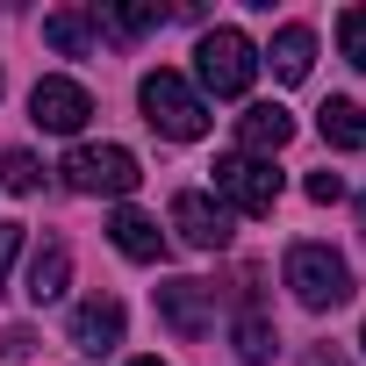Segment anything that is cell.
<instances>
[{
    "instance_id": "13",
    "label": "cell",
    "mask_w": 366,
    "mask_h": 366,
    "mask_svg": "<svg viewBox=\"0 0 366 366\" xmlns=\"http://www.w3.org/2000/svg\"><path fill=\"white\" fill-rule=\"evenodd\" d=\"M94 8H58V15H44V44L58 51V58H86L94 51Z\"/></svg>"
},
{
    "instance_id": "16",
    "label": "cell",
    "mask_w": 366,
    "mask_h": 366,
    "mask_svg": "<svg viewBox=\"0 0 366 366\" xmlns=\"http://www.w3.org/2000/svg\"><path fill=\"white\" fill-rule=\"evenodd\" d=\"M94 22H108L115 36H144V29L165 22V8H94Z\"/></svg>"
},
{
    "instance_id": "5",
    "label": "cell",
    "mask_w": 366,
    "mask_h": 366,
    "mask_svg": "<svg viewBox=\"0 0 366 366\" xmlns=\"http://www.w3.org/2000/svg\"><path fill=\"white\" fill-rule=\"evenodd\" d=\"M137 158L122 151V144H79L72 158H65V187L72 194H137Z\"/></svg>"
},
{
    "instance_id": "15",
    "label": "cell",
    "mask_w": 366,
    "mask_h": 366,
    "mask_svg": "<svg viewBox=\"0 0 366 366\" xmlns=\"http://www.w3.org/2000/svg\"><path fill=\"white\" fill-rule=\"evenodd\" d=\"M65 280H72V252H65V244L51 237V244H44V252L29 259V287H22V295H29V302L44 309V302H58V295H65Z\"/></svg>"
},
{
    "instance_id": "24",
    "label": "cell",
    "mask_w": 366,
    "mask_h": 366,
    "mask_svg": "<svg viewBox=\"0 0 366 366\" xmlns=\"http://www.w3.org/2000/svg\"><path fill=\"white\" fill-rule=\"evenodd\" d=\"M129 366H158V359H129Z\"/></svg>"
},
{
    "instance_id": "9",
    "label": "cell",
    "mask_w": 366,
    "mask_h": 366,
    "mask_svg": "<svg viewBox=\"0 0 366 366\" xmlns=\"http://www.w3.org/2000/svg\"><path fill=\"white\" fill-rule=\"evenodd\" d=\"M287 137H295V115H287L280 101H252V108L237 115V151H244V158H273Z\"/></svg>"
},
{
    "instance_id": "2",
    "label": "cell",
    "mask_w": 366,
    "mask_h": 366,
    "mask_svg": "<svg viewBox=\"0 0 366 366\" xmlns=\"http://www.w3.org/2000/svg\"><path fill=\"white\" fill-rule=\"evenodd\" d=\"M194 79H202L216 101L252 94V79H259V51H252V36H244V29H209V36L194 44Z\"/></svg>"
},
{
    "instance_id": "3",
    "label": "cell",
    "mask_w": 366,
    "mask_h": 366,
    "mask_svg": "<svg viewBox=\"0 0 366 366\" xmlns=\"http://www.w3.org/2000/svg\"><path fill=\"white\" fill-rule=\"evenodd\" d=\"M287 287L302 309H345L352 302V266L330 244H295L287 252Z\"/></svg>"
},
{
    "instance_id": "1",
    "label": "cell",
    "mask_w": 366,
    "mask_h": 366,
    "mask_svg": "<svg viewBox=\"0 0 366 366\" xmlns=\"http://www.w3.org/2000/svg\"><path fill=\"white\" fill-rule=\"evenodd\" d=\"M137 101H144V122L158 129V137H172V144H194V137H209V101L179 79V72H144V86H137Z\"/></svg>"
},
{
    "instance_id": "14",
    "label": "cell",
    "mask_w": 366,
    "mask_h": 366,
    "mask_svg": "<svg viewBox=\"0 0 366 366\" xmlns=\"http://www.w3.org/2000/svg\"><path fill=\"white\" fill-rule=\"evenodd\" d=\"M266 65H273V79H287V86H302V79H309V65H316V36H309L302 22H287V29L273 36V51H266Z\"/></svg>"
},
{
    "instance_id": "8",
    "label": "cell",
    "mask_w": 366,
    "mask_h": 366,
    "mask_svg": "<svg viewBox=\"0 0 366 366\" xmlns=\"http://www.w3.org/2000/svg\"><path fill=\"white\" fill-rule=\"evenodd\" d=\"M158 316H165L179 337H202L209 316H216V287H202V280H165V287H158Z\"/></svg>"
},
{
    "instance_id": "22",
    "label": "cell",
    "mask_w": 366,
    "mask_h": 366,
    "mask_svg": "<svg viewBox=\"0 0 366 366\" xmlns=\"http://www.w3.org/2000/svg\"><path fill=\"white\" fill-rule=\"evenodd\" d=\"M29 352H36L29 330H0V359H29Z\"/></svg>"
},
{
    "instance_id": "7",
    "label": "cell",
    "mask_w": 366,
    "mask_h": 366,
    "mask_svg": "<svg viewBox=\"0 0 366 366\" xmlns=\"http://www.w3.org/2000/svg\"><path fill=\"white\" fill-rule=\"evenodd\" d=\"M172 230H179V244H194V252H223L230 244V209L209 202V194H172Z\"/></svg>"
},
{
    "instance_id": "25",
    "label": "cell",
    "mask_w": 366,
    "mask_h": 366,
    "mask_svg": "<svg viewBox=\"0 0 366 366\" xmlns=\"http://www.w3.org/2000/svg\"><path fill=\"white\" fill-rule=\"evenodd\" d=\"M359 345H366V323H359Z\"/></svg>"
},
{
    "instance_id": "17",
    "label": "cell",
    "mask_w": 366,
    "mask_h": 366,
    "mask_svg": "<svg viewBox=\"0 0 366 366\" xmlns=\"http://www.w3.org/2000/svg\"><path fill=\"white\" fill-rule=\"evenodd\" d=\"M237 352H244L252 366H259V359L273 352V323H266L259 309H244V316H237Z\"/></svg>"
},
{
    "instance_id": "10",
    "label": "cell",
    "mask_w": 366,
    "mask_h": 366,
    "mask_svg": "<svg viewBox=\"0 0 366 366\" xmlns=\"http://www.w3.org/2000/svg\"><path fill=\"white\" fill-rule=\"evenodd\" d=\"M72 345H79L86 359L115 352V345H122V302H115V295H94V302H79V309H72Z\"/></svg>"
},
{
    "instance_id": "6",
    "label": "cell",
    "mask_w": 366,
    "mask_h": 366,
    "mask_svg": "<svg viewBox=\"0 0 366 366\" xmlns=\"http://www.w3.org/2000/svg\"><path fill=\"white\" fill-rule=\"evenodd\" d=\"M86 115H94V94L79 79H36V94H29V122L36 129L72 137V129H86Z\"/></svg>"
},
{
    "instance_id": "23",
    "label": "cell",
    "mask_w": 366,
    "mask_h": 366,
    "mask_svg": "<svg viewBox=\"0 0 366 366\" xmlns=\"http://www.w3.org/2000/svg\"><path fill=\"white\" fill-rule=\"evenodd\" d=\"M302 366H352V359H345V352H330V345H316V352H309Z\"/></svg>"
},
{
    "instance_id": "11",
    "label": "cell",
    "mask_w": 366,
    "mask_h": 366,
    "mask_svg": "<svg viewBox=\"0 0 366 366\" xmlns=\"http://www.w3.org/2000/svg\"><path fill=\"white\" fill-rule=\"evenodd\" d=\"M108 237H115V252L137 259V266H158V259H165V230H158L144 209H115V216H108Z\"/></svg>"
},
{
    "instance_id": "12",
    "label": "cell",
    "mask_w": 366,
    "mask_h": 366,
    "mask_svg": "<svg viewBox=\"0 0 366 366\" xmlns=\"http://www.w3.org/2000/svg\"><path fill=\"white\" fill-rule=\"evenodd\" d=\"M316 129H323L330 151H366V108L345 101V94H330V101L316 108Z\"/></svg>"
},
{
    "instance_id": "4",
    "label": "cell",
    "mask_w": 366,
    "mask_h": 366,
    "mask_svg": "<svg viewBox=\"0 0 366 366\" xmlns=\"http://www.w3.org/2000/svg\"><path fill=\"white\" fill-rule=\"evenodd\" d=\"M209 179H216V194H223L237 216H273V209H280V172H273V158L223 151V158L209 165Z\"/></svg>"
},
{
    "instance_id": "20",
    "label": "cell",
    "mask_w": 366,
    "mask_h": 366,
    "mask_svg": "<svg viewBox=\"0 0 366 366\" xmlns=\"http://www.w3.org/2000/svg\"><path fill=\"white\" fill-rule=\"evenodd\" d=\"M22 252V223H0V287H8V259Z\"/></svg>"
},
{
    "instance_id": "21",
    "label": "cell",
    "mask_w": 366,
    "mask_h": 366,
    "mask_svg": "<svg viewBox=\"0 0 366 366\" xmlns=\"http://www.w3.org/2000/svg\"><path fill=\"white\" fill-rule=\"evenodd\" d=\"M337 194H345L337 172H309V202H337Z\"/></svg>"
},
{
    "instance_id": "18",
    "label": "cell",
    "mask_w": 366,
    "mask_h": 366,
    "mask_svg": "<svg viewBox=\"0 0 366 366\" xmlns=\"http://www.w3.org/2000/svg\"><path fill=\"white\" fill-rule=\"evenodd\" d=\"M337 51H345V65L366 72V8H345L337 15Z\"/></svg>"
},
{
    "instance_id": "19",
    "label": "cell",
    "mask_w": 366,
    "mask_h": 366,
    "mask_svg": "<svg viewBox=\"0 0 366 366\" xmlns=\"http://www.w3.org/2000/svg\"><path fill=\"white\" fill-rule=\"evenodd\" d=\"M36 158L29 151H8V158H0V187H8V194H36Z\"/></svg>"
}]
</instances>
